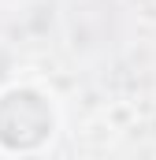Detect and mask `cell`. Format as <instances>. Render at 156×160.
<instances>
[{
    "mask_svg": "<svg viewBox=\"0 0 156 160\" xmlns=\"http://www.w3.org/2000/svg\"><path fill=\"white\" fill-rule=\"evenodd\" d=\"M60 134V108L48 89L11 82L0 89V153H45Z\"/></svg>",
    "mask_w": 156,
    "mask_h": 160,
    "instance_id": "cell-1",
    "label": "cell"
}]
</instances>
